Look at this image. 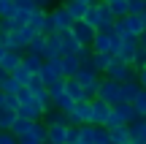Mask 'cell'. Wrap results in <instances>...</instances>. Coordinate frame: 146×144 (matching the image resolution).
Returning a JSON list of instances; mask_svg holds the SVG:
<instances>
[{
  "instance_id": "cell-1",
  "label": "cell",
  "mask_w": 146,
  "mask_h": 144,
  "mask_svg": "<svg viewBox=\"0 0 146 144\" xmlns=\"http://www.w3.org/2000/svg\"><path fill=\"white\" fill-rule=\"evenodd\" d=\"M84 22H89L95 30H100V27H114L116 16H114V11L108 8V3H106V0H98V3L89 5V11H87V16H84Z\"/></svg>"
},
{
  "instance_id": "cell-2",
  "label": "cell",
  "mask_w": 146,
  "mask_h": 144,
  "mask_svg": "<svg viewBox=\"0 0 146 144\" xmlns=\"http://www.w3.org/2000/svg\"><path fill=\"white\" fill-rule=\"evenodd\" d=\"M119 44H122V35L114 30V27H100V30L95 33L92 52H108V54H114V57H116Z\"/></svg>"
},
{
  "instance_id": "cell-3",
  "label": "cell",
  "mask_w": 146,
  "mask_h": 144,
  "mask_svg": "<svg viewBox=\"0 0 146 144\" xmlns=\"http://www.w3.org/2000/svg\"><path fill=\"white\" fill-rule=\"evenodd\" d=\"M76 82L84 87L87 98L92 101V98H98V87H100V82H103V76H100V71H95L92 63H87V65H81V71L76 74Z\"/></svg>"
},
{
  "instance_id": "cell-4",
  "label": "cell",
  "mask_w": 146,
  "mask_h": 144,
  "mask_svg": "<svg viewBox=\"0 0 146 144\" xmlns=\"http://www.w3.org/2000/svg\"><path fill=\"white\" fill-rule=\"evenodd\" d=\"M35 35H38V30H35L33 25L16 27V30H11V33H8V38H5V46H8V49H19V52H25Z\"/></svg>"
},
{
  "instance_id": "cell-5",
  "label": "cell",
  "mask_w": 146,
  "mask_h": 144,
  "mask_svg": "<svg viewBox=\"0 0 146 144\" xmlns=\"http://www.w3.org/2000/svg\"><path fill=\"white\" fill-rule=\"evenodd\" d=\"M106 76H111V79H116V82H133V79H138V68L133 63H127V60L114 57V63L108 65Z\"/></svg>"
},
{
  "instance_id": "cell-6",
  "label": "cell",
  "mask_w": 146,
  "mask_h": 144,
  "mask_svg": "<svg viewBox=\"0 0 146 144\" xmlns=\"http://www.w3.org/2000/svg\"><path fill=\"white\" fill-rule=\"evenodd\" d=\"M114 30L119 33V35H141L146 27H143L141 14H127V16H119V19L114 22Z\"/></svg>"
},
{
  "instance_id": "cell-7",
  "label": "cell",
  "mask_w": 146,
  "mask_h": 144,
  "mask_svg": "<svg viewBox=\"0 0 146 144\" xmlns=\"http://www.w3.org/2000/svg\"><path fill=\"white\" fill-rule=\"evenodd\" d=\"M98 98H103L111 106H114V103H122V82L106 76V79L100 82V87H98Z\"/></svg>"
},
{
  "instance_id": "cell-8",
  "label": "cell",
  "mask_w": 146,
  "mask_h": 144,
  "mask_svg": "<svg viewBox=\"0 0 146 144\" xmlns=\"http://www.w3.org/2000/svg\"><path fill=\"white\" fill-rule=\"evenodd\" d=\"M38 76H41V82H43L46 87L62 82L65 74H62V68H60V57H57V60H43V68L38 71Z\"/></svg>"
},
{
  "instance_id": "cell-9",
  "label": "cell",
  "mask_w": 146,
  "mask_h": 144,
  "mask_svg": "<svg viewBox=\"0 0 146 144\" xmlns=\"http://www.w3.org/2000/svg\"><path fill=\"white\" fill-rule=\"evenodd\" d=\"M68 123L70 125H87V123H92V101H76L73 109L68 112Z\"/></svg>"
},
{
  "instance_id": "cell-10",
  "label": "cell",
  "mask_w": 146,
  "mask_h": 144,
  "mask_svg": "<svg viewBox=\"0 0 146 144\" xmlns=\"http://www.w3.org/2000/svg\"><path fill=\"white\" fill-rule=\"evenodd\" d=\"M70 33H73V38H76V41L81 44V46H89V49H92V41H95V33H98V30H95V27L89 25V22L78 19L76 25L70 27Z\"/></svg>"
},
{
  "instance_id": "cell-11",
  "label": "cell",
  "mask_w": 146,
  "mask_h": 144,
  "mask_svg": "<svg viewBox=\"0 0 146 144\" xmlns=\"http://www.w3.org/2000/svg\"><path fill=\"white\" fill-rule=\"evenodd\" d=\"M49 14H52V22H54V30H57V33L70 30V27L76 25V19L70 16V11L65 8V5H57V8H52Z\"/></svg>"
},
{
  "instance_id": "cell-12",
  "label": "cell",
  "mask_w": 146,
  "mask_h": 144,
  "mask_svg": "<svg viewBox=\"0 0 146 144\" xmlns=\"http://www.w3.org/2000/svg\"><path fill=\"white\" fill-rule=\"evenodd\" d=\"M138 35H122V44H119V52H116V57L119 60H127V63H133V57H135L138 52Z\"/></svg>"
},
{
  "instance_id": "cell-13",
  "label": "cell",
  "mask_w": 146,
  "mask_h": 144,
  "mask_svg": "<svg viewBox=\"0 0 146 144\" xmlns=\"http://www.w3.org/2000/svg\"><path fill=\"white\" fill-rule=\"evenodd\" d=\"M111 103H106L103 98H92V123L95 125H106L111 117Z\"/></svg>"
},
{
  "instance_id": "cell-14",
  "label": "cell",
  "mask_w": 146,
  "mask_h": 144,
  "mask_svg": "<svg viewBox=\"0 0 146 144\" xmlns=\"http://www.w3.org/2000/svg\"><path fill=\"white\" fill-rule=\"evenodd\" d=\"M57 57H62V35L60 33H52V35H46L43 60H57Z\"/></svg>"
},
{
  "instance_id": "cell-15",
  "label": "cell",
  "mask_w": 146,
  "mask_h": 144,
  "mask_svg": "<svg viewBox=\"0 0 146 144\" xmlns=\"http://www.w3.org/2000/svg\"><path fill=\"white\" fill-rule=\"evenodd\" d=\"M81 57L78 54H62L60 57V68H62V74H65V79H70V76H76L78 71H81Z\"/></svg>"
},
{
  "instance_id": "cell-16",
  "label": "cell",
  "mask_w": 146,
  "mask_h": 144,
  "mask_svg": "<svg viewBox=\"0 0 146 144\" xmlns=\"http://www.w3.org/2000/svg\"><path fill=\"white\" fill-rule=\"evenodd\" d=\"M49 144H65L68 141V125H49V136H46Z\"/></svg>"
},
{
  "instance_id": "cell-17",
  "label": "cell",
  "mask_w": 146,
  "mask_h": 144,
  "mask_svg": "<svg viewBox=\"0 0 146 144\" xmlns=\"http://www.w3.org/2000/svg\"><path fill=\"white\" fill-rule=\"evenodd\" d=\"M141 90H143V87L138 84V79H133V82H122V101L133 103L138 95H141Z\"/></svg>"
},
{
  "instance_id": "cell-18",
  "label": "cell",
  "mask_w": 146,
  "mask_h": 144,
  "mask_svg": "<svg viewBox=\"0 0 146 144\" xmlns=\"http://www.w3.org/2000/svg\"><path fill=\"white\" fill-rule=\"evenodd\" d=\"M65 92L73 98V101H89L87 92H84V87L76 82V76H70V79H65Z\"/></svg>"
},
{
  "instance_id": "cell-19",
  "label": "cell",
  "mask_w": 146,
  "mask_h": 144,
  "mask_svg": "<svg viewBox=\"0 0 146 144\" xmlns=\"http://www.w3.org/2000/svg\"><path fill=\"white\" fill-rule=\"evenodd\" d=\"M62 5L70 11V16H73L76 22H78V19H84V16H87V11H89V5H87V3H81V0H62Z\"/></svg>"
},
{
  "instance_id": "cell-20",
  "label": "cell",
  "mask_w": 146,
  "mask_h": 144,
  "mask_svg": "<svg viewBox=\"0 0 146 144\" xmlns=\"http://www.w3.org/2000/svg\"><path fill=\"white\" fill-rule=\"evenodd\" d=\"M43 123H46V125H70L68 123V112H62V109H57V106H54V109H49V112L46 114H43Z\"/></svg>"
},
{
  "instance_id": "cell-21",
  "label": "cell",
  "mask_w": 146,
  "mask_h": 144,
  "mask_svg": "<svg viewBox=\"0 0 146 144\" xmlns=\"http://www.w3.org/2000/svg\"><path fill=\"white\" fill-rule=\"evenodd\" d=\"M111 63H114V54H108V52H92V65H95V71L106 74Z\"/></svg>"
},
{
  "instance_id": "cell-22",
  "label": "cell",
  "mask_w": 146,
  "mask_h": 144,
  "mask_svg": "<svg viewBox=\"0 0 146 144\" xmlns=\"http://www.w3.org/2000/svg\"><path fill=\"white\" fill-rule=\"evenodd\" d=\"M49 22V8H41V5H35L33 8V14H30V25L35 27L38 33H41V27Z\"/></svg>"
},
{
  "instance_id": "cell-23",
  "label": "cell",
  "mask_w": 146,
  "mask_h": 144,
  "mask_svg": "<svg viewBox=\"0 0 146 144\" xmlns=\"http://www.w3.org/2000/svg\"><path fill=\"white\" fill-rule=\"evenodd\" d=\"M60 35H62V54H76L78 49H81V44L73 38V33H70V30H62Z\"/></svg>"
},
{
  "instance_id": "cell-24",
  "label": "cell",
  "mask_w": 146,
  "mask_h": 144,
  "mask_svg": "<svg viewBox=\"0 0 146 144\" xmlns=\"http://www.w3.org/2000/svg\"><path fill=\"white\" fill-rule=\"evenodd\" d=\"M19 65H22V52L19 49H8V52H5V60H3V68L11 74V71H16Z\"/></svg>"
},
{
  "instance_id": "cell-25",
  "label": "cell",
  "mask_w": 146,
  "mask_h": 144,
  "mask_svg": "<svg viewBox=\"0 0 146 144\" xmlns=\"http://www.w3.org/2000/svg\"><path fill=\"white\" fill-rule=\"evenodd\" d=\"M35 123H38V120H30V117H22V114H19V117H16V123H14V128H11V133L22 139V136H25V133H27V131H30Z\"/></svg>"
},
{
  "instance_id": "cell-26",
  "label": "cell",
  "mask_w": 146,
  "mask_h": 144,
  "mask_svg": "<svg viewBox=\"0 0 146 144\" xmlns=\"http://www.w3.org/2000/svg\"><path fill=\"white\" fill-rule=\"evenodd\" d=\"M133 139L130 125H119V128H111V144H127Z\"/></svg>"
},
{
  "instance_id": "cell-27",
  "label": "cell",
  "mask_w": 146,
  "mask_h": 144,
  "mask_svg": "<svg viewBox=\"0 0 146 144\" xmlns=\"http://www.w3.org/2000/svg\"><path fill=\"white\" fill-rule=\"evenodd\" d=\"M16 117H19V112H14V109H0V131H11L16 123Z\"/></svg>"
},
{
  "instance_id": "cell-28",
  "label": "cell",
  "mask_w": 146,
  "mask_h": 144,
  "mask_svg": "<svg viewBox=\"0 0 146 144\" xmlns=\"http://www.w3.org/2000/svg\"><path fill=\"white\" fill-rule=\"evenodd\" d=\"M22 63H25L27 68L33 71V74H38V71L43 68V54H33V52H25V54H22Z\"/></svg>"
},
{
  "instance_id": "cell-29",
  "label": "cell",
  "mask_w": 146,
  "mask_h": 144,
  "mask_svg": "<svg viewBox=\"0 0 146 144\" xmlns=\"http://www.w3.org/2000/svg\"><path fill=\"white\" fill-rule=\"evenodd\" d=\"M11 76H14V79L19 82V84H30V79H33V71L27 68L25 63H22V65H19L16 71H11Z\"/></svg>"
},
{
  "instance_id": "cell-30",
  "label": "cell",
  "mask_w": 146,
  "mask_h": 144,
  "mask_svg": "<svg viewBox=\"0 0 146 144\" xmlns=\"http://www.w3.org/2000/svg\"><path fill=\"white\" fill-rule=\"evenodd\" d=\"M43 49H46V35H43V33H38V35L30 41V46H27L25 52H33V54H43Z\"/></svg>"
},
{
  "instance_id": "cell-31",
  "label": "cell",
  "mask_w": 146,
  "mask_h": 144,
  "mask_svg": "<svg viewBox=\"0 0 146 144\" xmlns=\"http://www.w3.org/2000/svg\"><path fill=\"white\" fill-rule=\"evenodd\" d=\"M73 103H76V101H73L68 92H62V95H57V98H54V106H57V109H62V112H70V109H73Z\"/></svg>"
},
{
  "instance_id": "cell-32",
  "label": "cell",
  "mask_w": 146,
  "mask_h": 144,
  "mask_svg": "<svg viewBox=\"0 0 146 144\" xmlns=\"http://www.w3.org/2000/svg\"><path fill=\"white\" fill-rule=\"evenodd\" d=\"M81 144H95V123L81 125Z\"/></svg>"
},
{
  "instance_id": "cell-33",
  "label": "cell",
  "mask_w": 146,
  "mask_h": 144,
  "mask_svg": "<svg viewBox=\"0 0 146 144\" xmlns=\"http://www.w3.org/2000/svg\"><path fill=\"white\" fill-rule=\"evenodd\" d=\"M108 8L114 11V16H116V19L130 14V11H127V0H114V3H108Z\"/></svg>"
},
{
  "instance_id": "cell-34",
  "label": "cell",
  "mask_w": 146,
  "mask_h": 144,
  "mask_svg": "<svg viewBox=\"0 0 146 144\" xmlns=\"http://www.w3.org/2000/svg\"><path fill=\"white\" fill-rule=\"evenodd\" d=\"M130 133L133 136H143V139H146V117H138L135 123H130Z\"/></svg>"
},
{
  "instance_id": "cell-35",
  "label": "cell",
  "mask_w": 146,
  "mask_h": 144,
  "mask_svg": "<svg viewBox=\"0 0 146 144\" xmlns=\"http://www.w3.org/2000/svg\"><path fill=\"white\" fill-rule=\"evenodd\" d=\"M22 87H25V84H19L14 76H8V79H5V84H3V92H5V95H16Z\"/></svg>"
},
{
  "instance_id": "cell-36",
  "label": "cell",
  "mask_w": 146,
  "mask_h": 144,
  "mask_svg": "<svg viewBox=\"0 0 146 144\" xmlns=\"http://www.w3.org/2000/svg\"><path fill=\"white\" fill-rule=\"evenodd\" d=\"M16 8V0H0V19H8Z\"/></svg>"
},
{
  "instance_id": "cell-37",
  "label": "cell",
  "mask_w": 146,
  "mask_h": 144,
  "mask_svg": "<svg viewBox=\"0 0 146 144\" xmlns=\"http://www.w3.org/2000/svg\"><path fill=\"white\" fill-rule=\"evenodd\" d=\"M65 144H81V125H68V141Z\"/></svg>"
},
{
  "instance_id": "cell-38",
  "label": "cell",
  "mask_w": 146,
  "mask_h": 144,
  "mask_svg": "<svg viewBox=\"0 0 146 144\" xmlns=\"http://www.w3.org/2000/svg\"><path fill=\"white\" fill-rule=\"evenodd\" d=\"M127 11H130V14H143L146 11V0H127Z\"/></svg>"
},
{
  "instance_id": "cell-39",
  "label": "cell",
  "mask_w": 146,
  "mask_h": 144,
  "mask_svg": "<svg viewBox=\"0 0 146 144\" xmlns=\"http://www.w3.org/2000/svg\"><path fill=\"white\" fill-rule=\"evenodd\" d=\"M16 98H19V106H25V103H30V101H33L35 95H33V90H30V87L25 84V87H22L19 92H16Z\"/></svg>"
},
{
  "instance_id": "cell-40",
  "label": "cell",
  "mask_w": 146,
  "mask_h": 144,
  "mask_svg": "<svg viewBox=\"0 0 146 144\" xmlns=\"http://www.w3.org/2000/svg\"><path fill=\"white\" fill-rule=\"evenodd\" d=\"M133 65H135V68H146V49L143 46H138L135 57H133Z\"/></svg>"
},
{
  "instance_id": "cell-41",
  "label": "cell",
  "mask_w": 146,
  "mask_h": 144,
  "mask_svg": "<svg viewBox=\"0 0 146 144\" xmlns=\"http://www.w3.org/2000/svg\"><path fill=\"white\" fill-rule=\"evenodd\" d=\"M135 109H138V114H141V117H146V90H141V95L135 98Z\"/></svg>"
},
{
  "instance_id": "cell-42",
  "label": "cell",
  "mask_w": 146,
  "mask_h": 144,
  "mask_svg": "<svg viewBox=\"0 0 146 144\" xmlns=\"http://www.w3.org/2000/svg\"><path fill=\"white\" fill-rule=\"evenodd\" d=\"M0 144H19V136H14L11 131H3L0 133Z\"/></svg>"
},
{
  "instance_id": "cell-43",
  "label": "cell",
  "mask_w": 146,
  "mask_h": 144,
  "mask_svg": "<svg viewBox=\"0 0 146 144\" xmlns=\"http://www.w3.org/2000/svg\"><path fill=\"white\" fill-rule=\"evenodd\" d=\"M5 106L14 109V112H19V98L16 95H5Z\"/></svg>"
},
{
  "instance_id": "cell-44",
  "label": "cell",
  "mask_w": 146,
  "mask_h": 144,
  "mask_svg": "<svg viewBox=\"0 0 146 144\" xmlns=\"http://www.w3.org/2000/svg\"><path fill=\"white\" fill-rule=\"evenodd\" d=\"M138 84L146 90V68H138Z\"/></svg>"
},
{
  "instance_id": "cell-45",
  "label": "cell",
  "mask_w": 146,
  "mask_h": 144,
  "mask_svg": "<svg viewBox=\"0 0 146 144\" xmlns=\"http://www.w3.org/2000/svg\"><path fill=\"white\" fill-rule=\"evenodd\" d=\"M16 5H22V8H35V0H16Z\"/></svg>"
},
{
  "instance_id": "cell-46",
  "label": "cell",
  "mask_w": 146,
  "mask_h": 144,
  "mask_svg": "<svg viewBox=\"0 0 146 144\" xmlns=\"http://www.w3.org/2000/svg\"><path fill=\"white\" fill-rule=\"evenodd\" d=\"M5 52H8V46H5V44H0V65H3V60H5Z\"/></svg>"
},
{
  "instance_id": "cell-47",
  "label": "cell",
  "mask_w": 146,
  "mask_h": 144,
  "mask_svg": "<svg viewBox=\"0 0 146 144\" xmlns=\"http://www.w3.org/2000/svg\"><path fill=\"white\" fill-rule=\"evenodd\" d=\"M130 141H133V144H146V139H143V136H133Z\"/></svg>"
},
{
  "instance_id": "cell-48",
  "label": "cell",
  "mask_w": 146,
  "mask_h": 144,
  "mask_svg": "<svg viewBox=\"0 0 146 144\" xmlns=\"http://www.w3.org/2000/svg\"><path fill=\"white\" fill-rule=\"evenodd\" d=\"M138 44H141V46H143V49H146V30H143V33H141V35H138Z\"/></svg>"
},
{
  "instance_id": "cell-49",
  "label": "cell",
  "mask_w": 146,
  "mask_h": 144,
  "mask_svg": "<svg viewBox=\"0 0 146 144\" xmlns=\"http://www.w3.org/2000/svg\"><path fill=\"white\" fill-rule=\"evenodd\" d=\"M0 109H5V92L0 90Z\"/></svg>"
},
{
  "instance_id": "cell-50",
  "label": "cell",
  "mask_w": 146,
  "mask_h": 144,
  "mask_svg": "<svg viewBox=\"0 0 146 144\" xmlns=\"http://www.w3.org/2000/svg\"><path fill=\"white\" fill-rule=\"evenodd\" d=\"M81 3H87V5H92V3H98V0H81Z\"/></svg>"
},
{
  "instance_id": "cell-51",
  "label": "cell",
  "mask_w": 146,
  "mask_h": 144,
  "mask_svg": "<svg viewBox=\"0 0 146 144\" xmlns=\"http://www.w3.org/2000/svg\"><path fill=\"white\" fill-rule=\"evenodd\" d=\"M141 19H143V27H146V11H143V14H141Z\"/></svg>"
},
{
  "instance_id": "cell-52",
  "label": "cell",
  "mask_w": 146,
  "mask_h": 144,
  "mask_svg": "<svg viewBox=\"0 0 146 144\" xmlns=\"http://www.w3.org/2000/svg\"><path fill=\"white\" fill-rule=\"evenodd\" d=\"M106 3H114V0H106Z\"/></svg>"
},
{
  "instance_id": "cell-53",
  "label": "cell",
  "mask_w": 146,
  "mask_h": 144,
  "mask_svg": "<svg viewBox=\"0 0 146 144\" xmlns=\"http://www.w3.org/2000/svg\"><path fill=\"white\" fill-rule=\"evenodd\" d=\"M127 144H133V141H127Z\"/></svg>"
},
{
  "instance_id": "cell-54",
  "label": "cell",
  "mask_w": 146,
  "mask_h": 144,
  "mask_svg": "<svg viewBox=\"0 0 146 144\" xmlns=\"http://www.w3.org/2000/svg\"><path fill=\"white\" fill-rule=\"evenodd\" d=\"M0 133H3V131H0Z\"/></svg>"
}]
</instances>
